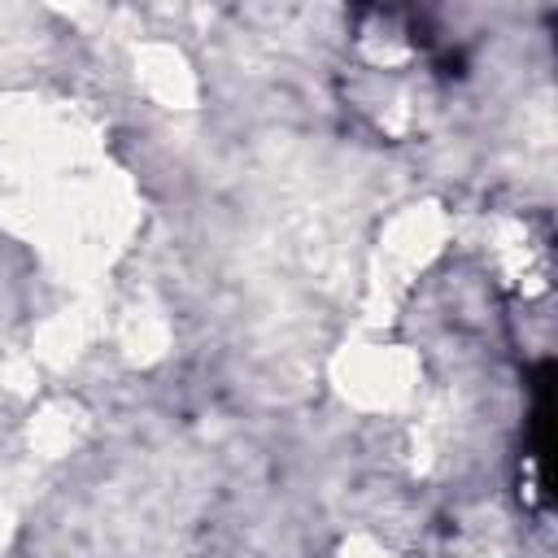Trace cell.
Listing matches in <instances>:
<instances>
[{"instance_id":"cell-5","label":"cell","mask_w":558,"mask_h":558,"mask_svg":"<svg viewBox=\"0 0 558 558\" xmlns=\"http://www.w3.org/2000/svg\"><path fill=\"white\" fill-rule=\"evenodd\" d=\"M336 558H401V554H397L384 536H375V532H349V536L340 541Z\"/></svg>"},{"instance_id":"cell-3","label":"cell","mask_w":558,"mask_h":558,"mask_svg":"<svg viewBox=\"0 0 558 558\" xmlns=\"http://www.w3.org/2000/svg\"><path fill=\"white\" fill-rule=\"evenodd\" d=\"M135 83L157 109H170V113H187L201 100V78L187 52L166 39H148L135 48Z\"/></svg>"},{"instance_id":"cell-2","label":"cell","mask_w":558,"mask_h":558,"mask_svg":"<svg viewBox=\"0 0 558 558\" xmlns=\"http://www.w3.org/2000/svg\"><path fill=\"white\" fill-rule=\"evenodd\" d=\"M449 214L436 201H418V205H401L397 214L384 218L379 240H375V292H384V301H392L410 279H418L423 270H432V262L449 248Z\"/></svg>"},{"instance_id":"cell-1","label":"cell","mask_w":558,"mask_h":558,"mask_svg":"<svg viewBox=\"0 0 558 558\" xmlns=\"http://www.w3.org/2000/svg\"><path fill=\"white\" fill-rule=\"evenodd\" d=\"M331 384L362 414H401L405 405L418 401L423 357L418 349L392 340L344 344L331 362Z\"/></svg>"},{"instance_id":"cell-4","label":"cell","mask_w":558,"mask_h":558,"mask_svg":"<svg viewBox=\"0 0 558 558\" xmlns=\"http://www.w3.org/2000/svg\"><path fill=\"white\" fill-rule=\"evenodd\" d=\"M83 410L74 401H48L31 414V427H26V440L39 458H65L78 436H83Z\"/></svg>"}]
</instances>
